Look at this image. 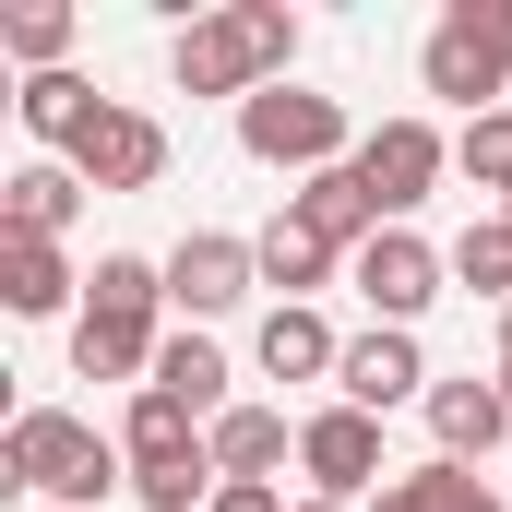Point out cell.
Wrapping results in <instances>:
<instances>
[{
  "label": "cell",
  "mask_w": 512,
  "mask_h": 512,
  "mask_svg": "<svg viewBox=\"0 0 512 512\" xmlns=\"http://www.w3.org/2000/svg\"><path fill=\"white\" fill-rule=\"evenodd\" d=\"M155 310H167V262H143V251H108L96 274H84V310H72V370L84 382H155Z\"/></svg>",
  "instance_id": "obj_1"
},
{
  "label": "cell",
  "mask_w": 512,
  "mask_h": 512,
  "mask_svg": "<svg viewBox=\"0 0 512 512\" xmlns=\"http://www.w3.org/2000/svg\"><path fill=\"white\" fill-rule=\"evenodd\" d=\"M286 60H298V12L286 0H227V12L179 24V48H167L179 96H239V108L262 84H286Z\"/></svg>",
  "instance_id": "obj_2"
},
{
  "label": "cell",
  "mask_w": 512,
  "mask_h": 512,
  "mask_svg": "<svg viewBox=\"0 0 512 512\" xmlns=\"http://www.w3.org/2000/svg\"><path fill=\"white\" fill-rule=\"evenodd\" d=\"M0 477H12L36 512H96L108 489H131V453L108 441V429L60 417V405H24L12 441H0Z\"/></svg>",
  "instance_id": "obj_3"
},
{
  "label": "cell",
  "mask_w": 512,
  "mask_h": 512,
  "mask_svg": "<svg viewBox=\"0 0 512 512\" xmlns=\"http://www.w3.org/2000/svg\"><path fill=\"white\" fill-rule=\"evenodd\" d=\"M417 84L453 96L465 120H489V96L512 84V0H453L429 24V48H417Z\"/></svg>",
  "instance_id": "obj_4"
},
{
  "label": "cell",
  "mask_w": 512,
  "mask_h": 512,
  "mask_svg": "<svg viewBox=\"0 0 512 512\" xmlns=\"http://www.w3.org/2000/svg\"><path fill=\"white\" fill-rule=\"evenodd\" d=\"M239 155L322 179V167H346V108H334V96H310V84H262L251 108H239Z\"/></svg>",
  "instance_id": "obj_5"
},
{
  "label": "cell",
  "mask_w": 512,
  "mask_h": 512,
  "mask_svg": "<svg viewBox=\"0 0 512 512\" xmlns=\"http://www.w3.org/2000/svg\"><path fill=\"white\" fill-rule=\"evenodd\" d=\"M298 477H310V501H382V417H358V405H310L298 417Z\"/></svg>",
  "instance_id": "obj_6"
},
{
  "label": "cell",
  "mask_w": 512,
  "mask_h": 512,
  "mask_svg": "<svg viewBox=\"0 0 512 512\" xmlns=\"http://www.w3.org/2000/svg\"><path fill=\"white\" fill-rule=\"evenodd\" d=\"M251 286H262V239L191 227V239L167 251V310H191V334H203V322H227V310H239Z\"/></svg>",
  "instance_id": "obj_7"
},
{
  "label": "cell",
  "mask_w": 512,
  "mask_h": 512,
  "mask_svg": "<svg viewBox=\"0 0 512 512\" xmlns=\"http://www.w3.org/2000/svg\"><path fill=\"white\" fill-rule=\"evenodd\" d=\"M441 167H453V131H429V120H382L370 143H358V179H370L382 227H405V215L441 191Z\"/></svg>",
  "instance_id": "obj_8"
},
{
  "label": "cell",
  "mask_w": 512,
  "mask_h": 512,
  "mask_svg": "<svg viewBox=\"0 0 512 512\" xmlns=\"http://www.w3.org/2000/svg\"><path fill=\"white\" fill-rule=\"evenodd\" d=\"M346 274H358V298H370V322H393V334H417V310L441 298V274H453V262L429 251L417 227H382V239H370L358 262H346Z\"/></svg>",
  "instance_id": "obj_9"
},
{
  "label": "cell",
  "mask_w": 512,
  "mask_h": 512,
  "mask_svg": "<svg viewBox=\"0 0 512 512\" xmlns=\"http://www.w3.org/2000/svg\"><path fill=\"white\" fill-rule=\"evenodd\" d=\"M334 405H358V417H393V405H429V358H417V334H346V370H334Z\"/></svg>",
  "instance_id": "obj_10"
},
{
  "label": "cell",
  "mask_w": 512,
  "mask_h": 512,
  "mask_svg": "<svg viewBox=\"0 0 512 512\" xmlns=\"http://www.w3.org/2000/svg\"><path fill=\"white\" fill-rule=\"evenodd\" d=\"M72 179H84V191H155V179H167V120H143V108L108 96V120L72 143Z\"/></svg>",
  "instance_id": "obj_11"
},
{
  "label": "cell",
  "mask_w": 512,
  "mask_h": 512,
  "mask_svg": "<svg viewBox=\"0 0 512 512\" xmlns=\"http://www.w3.org/2000/svg\"><path fill=\"white\" fill-rule=\"evenodd\" d=\"M286 215H298V227H310V239H322V251H370V239H382V203H370V179H358V155H346V167H322V179H298V191H286Z\"/></svg>",
  "instance_id": "obj_12"
},
{
  "label": "cell",
  "mask_w": 512,
  "mask_h": 512,
  "mask_svg": "<svg viewBox=\"0 0 512 512\" xmlns=\"http://www.w3.org/2000/svg\"><path fill=\"white\" fill-rule=\"evenodd\" d=\"M262 382H334V370H346V334H334V322H322V310H298V298H274V310H262Z\"/></svg>",
  "instance_id": "obj_13"
},
{
  "label": "cell",
  "mask_w": 512,
  "mask_h": 512,
  "mask_svg": "<svg viewBox=\"0 0 512 512\" xmlns=\"http://www.w3.org/2000/svg\"><path fill=\"white\" fill-rule=\"evenodd\" d=\"M203 441H215V477H251V489H274V465H298V417L274 405H227Z\"/></svg>",
  "instance_id": "obj_14"
},
{
  "label": "cell",
  "mask_w": 512,
  "mask_h": 512,
  "mask_svg": "<svg viewBox=\"0 0 512 512\" xmlns=\"http://www.w3.org/2000/svg\"><path fill=\"white\" fill-rule=\"evenodd\" d=\"M429 441H441V465H489V441H512L501 382H429Z\"/></svg>",
  "instance_id": "obj_15"
},
{
  "label": "cell",
  "mask_w": 512,
  "mask_h": 512,
  "mask_svg": "<svg viewBox=\"0 0 512 512\" xmlns=\"http://www.w3.org/2000/svg\"><path fill=\"white\" fill-rule=\"evenodd\" d=\"M72 286H84V274L60 262V239H0V310H12V322H60Z\"/></svg>",
  "instance_id": "obj_16"
},
{
  "label": "cell",
  "mask_w": 512,
  "mask_h": 512,
  "mask_svg": "<svg viewBox=\"0 0 512 512\" xmlns=\"http://www.w3.org/2000/svg\"><path fill=\"white\" fill-rule=\"evenodd\" d=\"M84 215V179L72 167H12L0 179V239H60Z\"/></svg>",
  "instance_id": "obj_17"
},
{
  "label": "cell",
  "mask_w": 512,
  "mask_h": 512,
  "mask_svg": "<svg viewBox=\"0 0 512 512\" xmlns=\"http://www.w3.org/2000/svg\"><path fill=\"white\" fill-rule=\"evenodd\" d=\"M120 453L131 465H179V453H203V417H191V405H179V393H131V417H120Z\"/></svg>",
  "instance_id": "obj_18"
},
{
  "label": "cell",
  "mask_w": 512,
  "mask_h": 512,
  "mask_svg": "<svg viewBox=\"0 0 512 512\" xmlns=\"http://www.w3.org/2000/svg\"><path fill=\"white\" fill-rule=\"evenodd\" d=\"M96 120H108V96H96L84 72H36V84H24V131H36V143H60V155H72Z\"/></svg>",
  "instance_id": "obj_19"
},
{
  "label": "cell",
  "mask_w": 512,
  "mask_h": 512,
  "mask_svg": "<svg viewBox=\"0 0 512 512\" xmlns=\"http://www.w3.org/2000/svg\"><path fill=\"white\" fill-rule=\"evenodd\" d=\"M155 393H179V405L215 429V417H227V358H215V334H167V346H155Z\"/></svg>",
  "instance_id": "obj_20"
},
{
  "label": "cell",
  "mask_w": 512,
  "mask_h": 512,
  "mask_svg": "<svg viewBox=\"0 0 512 512\" xmlns=\"http://www.w3.org/2000/svg\"><path fill=\"white\" fill-rule=\"evenodd\" d=\"M72 36H84V12H72V0H24V12H0V48L24 60V84H36V72H60V60H72Z\"/></svg>",
  "instance_id": "obj_21"
},
{
  "label": "cell",
  "mask_w": 512,
  "mask_h": 512,
  "mask_svg": "<svg viewBox=\"0 0 512 512\" xmlns=\"http://www.w3.org/2000/svg\"><path fill=\"white\" fill-rule=\"evenodd\" d=\"M370 512H501V489H489L477 465H417V477H393Z\"/></svg>",
  "instance_id": "obj_22"
},
{
  "label": "cell",
  "mask_w": 512,
  "mask_h": 512,
  "mask_svg": "<svg viewBox=\"0 0 512 512\" xmlns=\"http://www.w3.org/2000/svg\"><path fill=\"white\" fill-rule=\"evenodd\" d=\"M334 262H346V251H322V239H310L298 215H274V227H262V286H286L298 310H310V286H322Z\"/></svg>",
  "instance_id": "obj_23"
},
{
  "label": "cell",
  "mask_w": 512,
  "mask_h": 512,
  "mask_svg": "<svg viewBox=\"0 0 512 512\" xmlns=\"http://www.w3.org/2000/svg\"><path fill=\"white\" fill-rule=\"evenodd\" d=\"M441 262H453V286H477V298H501V310H512V227H501V215H477Z\"/></svg>",
  "instance_id": "obj_24"
},
{
  "label": "cell",
  "mask_w": 512,
  "mask_h": 512,
  "mask_svg": "<svg viewBox=\"0 0 512 512\" xmlns=\"http://www.w3.org/2000/svg\"><path fill=\"white\" fill-rule=\"evenodd\" d=\"M453 167H465L477 191H501V203H512V108H489V120L453 131Z\"/></svg>",
  "instance_id": "obj_25"
},
{
  "label": "cell",
  "mask_w": 512,
  "mask_h": 512,
  "mask_svg": "<svg viewBox=\"0 0 512 512\" xmlns=\"http://www.w3.org/2000/svg\"><path fill=\"white\" fill-rule=\"evenodd\" d=\"M215 512H298V501H286V489H251V477H227V489H215Z\"/></svg>",
  "instance_id": "obj_26"
},
{
  "label": "cell",
  "mask_w": 512,
  "mask_h": 512,
  "mask_svg": "<svg viewBox=\"0 0 512 512\" xmlns=\"http://www.w3.org/2000/svg\"><path fill=\"white\" fill-rule=\"evenodd\" d=\"M489 382H501V417H512V370H489Z\"/></svg>",
  "instance_id": "obj_27"
},
{
  "label": "cell",
  "mask_w": 512,
  "mask_h": 512,
  "mask_svg": "<svg viewBox=\"0 0 512 512\" xmlns=\"http://www.w3.org/2000/svg\"><path fill=\"white\" fill-rule=\"evenodd\" d=\"M501 370H512V310H501Z\"/></svg>",
  "instance_id": "obj_28"
},
{
  "label": "cell",
  "mask_w": 512,
  "mask_h": 512,
  "mask_svg": "<svg viewBox=\"0 0 512 512\" xmlns=\"http://www.w3.org/2000/svg\"><path fill=\"white\" fill-rule=\"evenodd\" d=\"M298 512H346V501H298Z\"/></svg>",
  "instance_id": "obj_29"
},
{
  "label": "cell",
  "mask_w": 512,
  "mask_h": 512,
  "mask_svg": "<svg viewBox=\"0 0 512 512\" xmlns=\"http://www.w3.org/2000/svg\"><path fill=\"white\" fill-rule=\"evenodd\" d=\"M501 227H512V203H501Z\"/></svg>",
  "instance_id": "obj_30"
}]
</instances>
